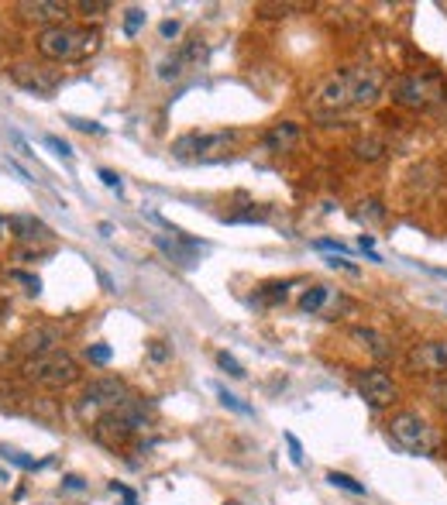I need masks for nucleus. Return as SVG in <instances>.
Returning <instances> with one entry per match:
<instances>
[{
	"mask_svg": "<svg viewBox=\"0 0 447 505\" xmlns=\"http://www.w3.org/2000/svg\"><path fill=\"white\" fill-rule=\"evenodd\" d=\"M386 79L375 66H351V69H340L334 76H327L317 93H313V114L327 117V114H344V110L355 107H371L379 96H382Z\"/></svg>",
	"mask_w": 447,
	"mask_h": 505,
	"instance_id": "f257e3e1",
	"label": "nucleus"
},
{
	"mask_svg": "<svg viewBox=\"0 0 447 505\" xmlns=\"http://www.w3.org/2000/svg\"><path fill=\"white\" fill-rule=\"evenodd\" d=\"M148 413H152V402H145V399L138 396H124L114 409H110L97 427H93V433H97V440L107 447H124L135 433H141V429L148 427Z\"/></svg>",
	"mask_w": 447,
	"mask_h": 505,
	"instance_id": "f03ea898",
	"label": "nucleus"
},
{
	"mask_svg": "<svg viewBox=\"0 0 447 505\" xmlns=\"http://www.w3.org/2000/svg\"><path fill=\"white\" fill-rule=\"evenodd\" d=\"M100 48V31L97 28H73V25H56L38 35V52L52 62H83Z\"/></svg>",
	"mask_w": 447,
	"mask_h": 505,
	"instance_id": "7ed1b4c3",
	"label": "nucleus"
},
{
	"mask_svg": "<svg viewBox=\"0 0 447 505\" xmlns=\"http://www.w3.org/2000/svg\"><path fill=\"white\" fill-rule=\"evenodd\" d=\"M389 433H392V440H396L406 454H417V458H427V454H433V450L441 447V433H437L420 413L392 416Z\"/></svg>",
	"mask_w": 447,
	"mask_h": 505,
	"instance_id": "20e7f679",
	"label": "nucleus"
},
{
	"mask_svg": "<svg viewBox=\"0 0 447 505\" xmlns=\"http://www.w3.org/2000/svg\"><path fill=\"white\" fill-rule=\"evenodd\" d=\"M25 379L35 385H42V389H66V385L79 382V365L73 354L52 351V354H42V358L25 361Z\"/></svg>",
	"mask_w": 447,
	"mask_h": 505,
	"instance_id": "39448f33",
	"label": "nucleus"
},
{
	"mask_svg": "<svg viewBox=\"0 0 447 505\" xmlns=\"http://www.w3.org/2000/svg\"><path fill=\"white\" fill-rule=\"evenodd\" d=\"M124 396H127V389H124L121 379H97V382H90L83 389V396L76 402V416L83 423L97 427Z\"/></svg>",
	"mask_w": 447,
	"mask_h": 505,
	"instance_id": "423d86ee",
	"label": "nucleus"
},
{
	"mask_svg": "<svg viewBox=\"0 0 447 505\" xmlns=\"http://www.w3.org/2000/svg\"><path fill=\"white\" fill-rule=\"evenodd\" d=\"M234 131H214V135H200V131H193V135H186L172 145V152L176 158H183V162H214L220 155L228 152L234 145Z\"/></svg>",
	"mask_w": 447,
	"mask_h": 505,
	"instance_id": "0eeeda50",
	"label": "nucleus"
},
{
	"mask_svg": "<svg viewBox=\"0 0 447 505\" xmlns=\"http://www.w3.org/2000/svg\"><path fill=\"white\" fill-rule=\"evenodd\" d=\"M392 100L400 104V107H410V110H427L431 104L441 100V86H437V79L431 76H400L392 83Z\"/></svg>",
	"mask_w": 447,
	"mask_h": 505,
	"instance_id": "6e6552de",
	"label": "nucleus"
},
{
	"mask_svg": "<svg viewBox=\"0 0 447 505\" xmlns=\"http://www.w3.org/2000/svg\"><path fill=\"white\" fill-rule=\"evenodd\" d=\"M358 392H361V399L369 402L371 409H386V406L396 402V382L389 379L382 368L365 371V375L358 379Z\"/></svg>",
	"mask_w": 447,
	"mask_h": 505,
	"instance_id": "1a4fd4ad",
	"label": "nucleus"
},
{
	"mask_svg": "<svg viewBox=\"0 0 447 505\" xmlns=\"http://www.w3.org/2000/svg\"><path fill=\"white\" fill-rule=\"evenodd\" d=\"M406 365H410V371H423V375H447V340L417 344L406 358Z\"/></svg>",
	"mask_w": 447,
	"mask_h": 505,
	"instance_id": "9d476101",
	"label": "nucleus"
},
{
	"mask_svg": "<svg viewBox=\"0 0 447 505\" xmlns=\"http://www.w3.org/2000/svg\"><path fill=\"white\" fill-rule=\"evenodd\" d=\"M56 344H59V330L38 327V330H31V334H25L21 340H17V351L25 354V361H31V358H42V354L59 351Z\"/></svg>",
	"mask_w": 447,
	"mask_h": 505,
	"instance_id": "9b49d317",
	"label": "nucleus"
},
{
	"mask_svg": "<svg viewBox=\"0 0 447 505\" xmlns=\"http://www.w3.org/2000/svg\"><path fill=\"white\" fill-rule=\"evenodd\" d=\"M15 83L17 86H25L28 93L35 96H48V93L59 86V76H52V73H38L35 66H15Z\"/></svg>",
	"mask_w": 447,
	"mask_h": 505,
	"instance_id": "f8f14e48",
	"label": "nucleus"
},
{
	"mask_svg": "<svg viewBox=\"0 0 447 505\" xmlns=\"http://www.w3.org/2000/svg\"><path fill=\"white\" fill-rule=\"evenodd\" d=\"M0 227H7L17 237V241H28V245H31V241H46L48 234H52V230H48L46 224H42V220H38L35 214H15V217H7V224L0 220Z\"/></svg>",
	"mask_w": 447,
	"mask_h": 505,
	"instance_id": "ddd939ff",
	"label": "nucleus"
},
{
	"mask_svg": "<svg viewBox=\"0 0 447 505\" xmlns=\"http://www.w3.org/2000/svg\"><path fill=\"white\" fill-rule=\"evenodd\" d=\"M17 11L28 17V21H48V25L56 28V25H62L66 15H69V4H59V0H35V4H21Z\"/></svg>",
	"mask_w": 447,
	"mask_h": 505,
	"instance_id": "4468645a",
	"label": "nucleus"
},
{
	"mask_svg": "<svg viewBox=\"0 0 447 505\" xmlns=\"http://www.w3.org/2000/svg\"><path fill=\"white\" fill-rule=\"evenodd\" d=\"M296 141H300V124L282 121L265 135V148H269V152H290Z\"/></svg>",
	"mask_w": 447,
	"mask_h": 505,
	"instance_id": "2eb2a0df",
	"label": "nucleus"
},
{
	"mask_svg": "<svg viewBox=\"0 0 447 505\" xmlns=\"http://www.w3.org/2000/svg\"><path fill=\"white\" fill-rule=\"evenodd\" d=\"M330 296H334L330 286H313V289H307L300 296V309H303V313H320V309L330 303Z\"/></svg>",
	"mask_w": 447,
	"mask_h": 505,
	"instance_id": "dca6fc26",
	"label": "nucleus"
},
{
	"mask_svg": "<svg viewBox=\"0 0 447 505\" xmlns=\"http://www.w3.org/2000/svg\"><path fill=\"white\" fill-rule=\"evenodd\" d=\"M355 155L358 158H365V162H375V158H382V155H386V141L382 138H361L355 145Z\"/></svg>",
	"mask_w": 447,
	"mask_h": 505,
	"instance_id": "f3484780",
	"label": "nucleus"
},
{
	"mask_svg": "<svg viewBox=\"0 0 447 505\" xmlns=\"http://www.w3.org/2000/svg\"><path fill=\"white\" fill-rule=\"evenodd\" d=\"M358 340H369V351L375 354V358H389L392 354V348L386 344V337H379L375 330H355Z\"/></svg>",
	"mask_w": 447,
	"mask_h": 505,
	"instance_id": "a211bd4d",
	"label": "nucleus"
},
{
	"mask_svg": "<svg viewBox=\"0 0 447 505\" xmlns=\"http://www.w3.org/2000/svg\"><path fill=\"white\" fill-rule=\"evenodd\" d=\"M327 481H330L334 489L351 491V495H365V485H361V481H355L351 475H340V471H327Z\"/></svg>",
	"mask_w": 447,
	"mask_h": 505,
	"instance_id": "6ab92c4d",
	"label": "nucleus"
},
{
	"mask_svg": "<svg viewBox=\"0 0 447 505\" xmlns=\"http://www.w3.org/2000/svg\"><path fill=\"white\" fill-rule=\"evenodd\" d=\"M183 69H186V62L179 59V52H176V56L158 62V79H179L183 76Z\"/></svg>",
	"mask_w": 447,
	"mask_h": 505,
	"instance_id": "aec40b11",
	"label": "nucleus"
},
{
	"mask_svg": "<svg viewBox=\"0 0 447 505\" xmlns=\"http://www.w3.org/2000/svg\"><path fill=\"white\" fill-rule=\"evenodd\" d=\"M141 25H145V11H141V7H131V11L124 15V35H127V38H135Z\"/></svg>",
	"mask_w": 447,
	"mask_h": 505,
	"instance_id": "412c9836",
	"label": "nucleus"
},
{
	"mask_svg": "<svg viewBox=\"0 0 447 505\" xmlns=\"http://www.w3.org/2000/svg\"><path fill=\"white\" fill-rule=\"evenodd\" d=\"M217 396H220V402H224L228 409H234V413H241V416H251V406H245V402L234 396V392H228V389H217Z\"/></svg>",
	"mask_w": 447,
	"mask_h": 505,
	"instance_id": "4be33fe9",
	"label": "nucleus"
},
{
	"mask_svg": "<svg viewBox=\"0 0 447 505\" xmlns=\"http://www.w3.org/2000/svg\"><path fill=\"white\" fill-rule=\"evenodd\" d=\"M386 210H382V203L379 199H369V203H361V210H358V220H382Z\"/></svg>",
	"mask_w": 447,
	"mask_h": 505,
	"instance_id": "5701e85b",
	"label": "nucleus"
},
{
	"mask_svg": "<svg viewBox=\"0 0 447 505\" xmlns=\"http://www.w3.org/2000/svg\"><path fill=\"white\" fill-rule=\"evenodd\" d=\"M217 365L224 368V371H228L231 379H245V368L238 365V361H234V358H231V354H228V351H220V354H217Z\"/></svg>",
	"mask_w": 447,
	"mask_h": 505,
	"instance_id": "b1692460",
	"label": "nucleus"
},
{
	"mask_svg": "<svg viewBox=\"0 0 447 505\" xmlns=\"http://www.w3.org/2000/svg\"><path fill=\"white\" fill-rule=\"evenodd\" d=\"M110 354H114V351H110L107 344H90V348H86V358H90L93 365H107Z\"/></svg>",
	"mask_w": 447,
	"mask_h": 505,
	"instance_id": "393cba45",
	"label": "nucleus"
},
{
	"mask_svg": "<svg viewBox=\"0 0 447 505\" xmlns=\"http://www.w3.org/2000/svg\"><path fill=\"white\" fill-rule=\"evenodd\" d=\"M76 7L83 11V15H104V11H110L107 0H79Z\"/></svg>",
	"mask_w": 447,
	"mask_h": 505,
	"instance_id": "a878e982",
	"label": "nucleus"
},
{
	"mask_svg": "<svg viewBox=\"0 0 447 505\" xmlns=\"http://www.w3.org/2000/svg\"><path fill=\"white\" fill-rule=\"evenodd\" d=\"M4 458L11 460V464H17V468H28V471H35V468H42L38 460L25 458V454H17V450H4Z\"/></svg>",
	"mask_w": 447,
	"mask_h": 505,
	"instance_id": "bb28decb",
	"label": "nucleus"
},
{
	"mask_svg": "<svg viewBox=\"0 0 447 505\" xmlns=\"http://www.w3.org/2000/svg\"><path fill=\"white\" fill-rule=\"evenodd\" d=\"M11 278L25 282V286H28V292H35V296L42 292V278H38V276H28V272H11Z\"/></svg>",
	"mask_w": 447,
	"mask_h": 505,
	"instance_id": "cd10ccee",
	"label": "nucleus"
},
{
	"mask_svg": "<svg viewBox=\"0 0 447 505\" xmlns=\"http://www.w3.org/2000/svg\"><path fill=\"white\" fill-rule=\"evenodd\" d=\"M110 491H114V495H121L124 505H138V495H135L131 489H124L121 481H110Z\"/></svg>",
	"mask_w": 447,
	"mask_h": 505,
	"instance_id": "c85d7f7f",
	"label": "nucleus"
},
{
	"mask_svg": "<svg viewBox=\"0 0 447 505\" xmlns=\"http://www.w3.org/2000/svg\"><path fill=\"white\" fill-rule=\"evenodd\" d=\"M48 148H56V152L62 155V158H73V148H69V141H62V138H56V135H48Z\"/></svg>",
	"mask_w": 447,
	"mask_h": 505,
	"instance_id": "c756f323",
	"label": "nucleus"
},
{
	"mask_svg": "<svg viewBox=\"0 0 447 505\" xmlns=\"http://www.w3.org/2000/svg\"><path fill=\"white\" fill-rule=\"evenodd\" d=\"M148 358H152V361H166V358H169V348H166L162 340H152V344H148Z\"/></svg>",
	"mask_w": 447,
	"mask_h": 505,
	"instance_id": "7c9ffc66",
	"label": "nucleus"
},
{
	"mask_svg": "<svg viewBox=\"0 0 447 505\" xmlns=\"http://www.w3.org/2000/svg\"><path fill=\"white\" fill-rule=\"evenodd\" d=\"M100 179H104V186H110V189H117V193H121V176H117V172L100 168Z\"/></svg>",
	"mask_w": 447,
	"mask_h": 505,
	"instance_id": "2f4dec72",
	"label": "nucleus"
},
{
	"mask_svg": "<svg viewBox=\"0 0 447 505\" xmlns=\"http://www.w3.org/2000/svg\"><path fill=\"white\" fill-rule=\"evenodd\" d=\"M317 247H320V251H338L340 258H344V251H348V247L340 245V241H330V237H320V241H317Z\"/></svg>",
	"mask_w": 447,
	"mask_h": 505,
	"instance_id": "473e14b6",
	"label": "nucleus"
},
{
	"mask_svg": "<svg viewBox=\"0 0 447 505\" xmlns=\"http://www.w3.org/2000/svg\"><path fill=\"white\" fill-rule=\"evenodd\" d=\"M327 265H330V268H344V272L358 276V265H351L348 258H338V255H334V258H327Z\"/></svg>",
	"mask_w": 447,
	"mask_h": 505,
	"instance_id": "72a5a7b5",
	"label": "nucleus"
},
{
	"mask_svg": "<svg viewBox=\"0 0 447 505\" xmlns=\"http://www.w3.org/2000/svg\"><path fill=\"white\" fill-rule=\"evenodd\" d=\"M73 127H79V131H90V135H104V127L97 121H79V117H73Z\"/></svg>",
	"mask_w": 447,
	"mask_h": 505,
	"instance_id": "f704fd0d",
	"label": "nucleus"
},
{
	"mask_svg": "<svg viewBox=\"0 0 447 505\" xmlns=\"http://www.w3.org/2000/svg\"><path fill=\"white\" fill-rule=\"evenodd\" d=\"M286 444L293 450V464H303V447H300V440H296L293 433H286Z\"/></svg>",
	"mask_w": 447,
	"mask_h": 505,
	"instance_id": "c9c22d12",
	"label": "nucleus"
},
{
	"mask_svg": "<svg viewBox=\"0 0 447 505\" xmlns=\"http://www.w3.org/2000/svg\"><path fill=\"white\" fill-rule=\"evenodd\" d=\"M158 31H162V38H176L179 35V21H162Z\"/></svg>",
	"mask_w": 447,
	"mask_h": 505,
	"instance_id": "e433bc0d",
	"label": "nucleus"
},
{
	"mask_svg": "<svg viewBox=\"0 0 447 505\" xmlns=\"http://www.w3.org/2000/svg\"><path fill=\"white\" fill-rule=\"evenodd\" d=\"M62 485H66L69 491H86V481H83L79 475H69L66 481H62Z\"/></svg>",
	"mask_w": 447,
	"mask_h": 505,
	"instance_id": "4c0bfd02",
	"label": "nucleus"
},
{
	"mask_svg": "<svg viewBox=\"0 0 447 505\" xmlns=\"http://www.w3.org/2000/svg\"><path fill=\"white\" fill-rule=\"evenodd\" d=\"M433 396H437V402H441V406L447 409V382L437 385V389H433Z\"/></svg>",
	"mask_w": 447,
	"mask_h": 505,
	"instance_id": "58836bf2",
	"label": "nucleus"
},
{
	"mask_svg": "<svg viewBox=\"0 0 447 505\" xmlns=\"http://www.w3.org/2000/svg\"><path fill=\"white\" fill-rule=\"evenodd\" d=\"M231 505H238V502H231Z\"/></svg>",
	"mask_w": 447,
	"mask_h": 505,
	"instance_id": "ea45409f",
	"label": "nucleus"
}]
</instances>
